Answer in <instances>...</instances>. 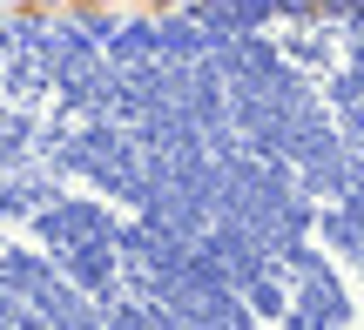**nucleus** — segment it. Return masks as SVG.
<instances>
[{"label": "nucleus", "mask_w": 364, "mask_h": 330, "mask_svg": "<svg viewBox=\"0 0 364 330\" xmlns=\"http://www.w3.org/2000/svg\"><path fill=\"white\" fill-rule=\"evenodd\" d=\"M48 7H61V0H48Z\"/></svg>", "instance_id": "obj_1"}, {"label": "nucleus", "mask_w": 364, "mask_h": 330, "mask_svg": "<svg viewBox=\"0 0 364 330\" xmlns=\"http://www.w3.org/2000/svg\"><path fill=\"white\" fill-rule=\"evenodd\" d=\"M351 7H364V0H351Z\"/></svg>", "instance_id": "obj_2"}]
</instances>
